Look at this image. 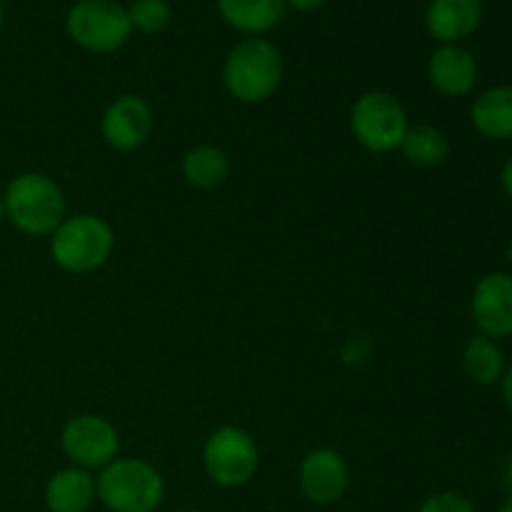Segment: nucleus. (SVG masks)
Here are the masks:
<instances>
[{"mask_svg":"<svg viewBox=\"0 0 512 512\" xmlns=\"http://www.w3.org/2000/svg\"><path fill=\"white\" fill-rule=\"evenodd\" d=\"M5 220L30 238H50L65 220L63 188L45 173H20L5 185Z\"/></svg>","mask_w":512,"mask_h":512,"instance_id":"1","label":"nucleus"},{"mask_svg":"<svg viewBox=\"0 0 512 512\" xmlns=\"http://www.w3.org/2000/svg\"><path fill=\"white\" fill-rule=\"evenodd\" d=\"M115 248V233L100 215H65L50 235V258L60 270L88 275L103 268Z\"/></svg>","mask_w":512,"mask_h":512,"instance_id":"2","label":"nucleus"},{"mask_svg":"<svg viewBox=\"0 0 512 512\" xmlns=\"http://www.w3.org/2000/svg\"><path fill=\"white\" fill-rule=\"evenodd\" d=\"M283 80L280 50L265 38H245L235 45L223 63L225 90L240 103H263Z\"/></svg>","mask_w":512,"mask_h":512,"instance_id":"3","label":"nucleus"},{"mask_svg":"<svg viewBox=\"0 0 512 512\" xmlns=\"http://www.w3.org/2000/svg\"><path fill=\"white\" fill-rule=\"evenodd\" d=\"M98 500L110 512H155L165 500V480L140 458H115L95 478Z\"/></svg>","mask_w":512,"mask_h":512,"instance_id":"4","label":"nucleus"},{"mask_svg":"<svg viewBox=\"0 0 512 512\" xmlns=\"http://www.w3.org/2000/svg\"><path fill=\"white\" fill-rule=\"evenodd\" d=\"M408 128L403 103L385 90H368L350 108V133L370 153L398 150Z\"/></svg>","mask_w":512,"mask_h":512,"instance_id":"5","label":"nucleus"},{"mask_svg":"<svg viewBox=\"0 0 512 512\" xmlns=\"http://www.w3.org/2000/svg\"><path fill=\"white\" fill-rule=\"evenodd\" d=\"M65 30L70 40L95 55H108L128 43V8L115 0H78L65 15Z\"/></svg>","mask_w":512,"mask_h":512,"instance_id":"6","label":"nucleus"},{"mask_svg":"<svg viewBox=\"0 0 512 512\" xmlns=\"http://www.w3.org/2000/svg\"><path fill=\"white\" fill-rule=\"evenodd\" d=\"M258 445L248 430L223 425L213 430L203 445V468L220 488H243L258 473Z\"/></svg>","mask_w":512,"mask_h":512,"instance_id":"7","label":"nucleus"},{"mask_svg":"<svg viewBox=\"0 0 512 512\" xmlns=\"http://www.w3.org/2000/svg\"><path fill=\"white\" fill-rule=\"evenodd\" d=\"M60 448L75 468L103 470L120 453V433L108 418L83 413L70 418L60 430Z\"/></svg>","mask_w":512,"mask_h":512,"instance_id":"8","label":"nucleus"},{"mask_svg":"<svg viewBox=\"0 0 512 512\" xmlns=\"http://www.w3.org/2000/svg\"><path fill=\"white\" fill-rule=\"evenodd\" d=\"M100 133L118 153L143 148L153 133V108L140 95H120L105 108Z\"/></svg>","mask_w":512,"mask_h":512,"instance_id":"9","label":"nucleus"},{"mask_svg":"<svg viewBox=\"0 0 512 512\" xmlns=\"http://www.w3.org/2000/svg\"><path fill=\"white\" fill-rule=\"evenodd\" d=\"M350 485V470L343 455L330 448H315L298 468V488L313 505H335Z\"/></svg>","mask_w":512,"mask_h":512,"instance_id":"10","label":"nucleus"},{"mask_svg":"<svg viewBox=\"0 0 512 512\" xmlns=\"http://www.w3.org/2000/svg\"><path fill=\"white\" fill-rule=\"evenodd\" d=\"M470 313L480 335L490 340H503L512 335V275L495 273L483 275L473 290Z\"/></svg>","mask_w":512,"mask_h":512,"instance_id":"11","label":"nucleus"},{"mask_svg":"<svg viewBox=\"0 0 512 512\" xmlns=\"http://www.w3.org/2000/svg\"><path fill=\"white\" fill-rule=\"evenodd\" d=\"M428 78L445 98H465L478 83V60L463 45H440L428 60Z\"/></svg>","mask_w":512,"mask_h":512,"instance_id":"12","label":"nucleus"},{"mask_svg":"<svg viewBox=\"0 0 512 512\" xmlns=\"http://www.w3.org/2000/svg\"><path fill=\"white\" fill-rule=\"evenodd\" d=\"M483 0H430L425 28L440 45H460L478 30Z\"/></svg>","mask_w":512,"mask_h":512,"instance_id":"13","label":"nucleus"},{"mask_svg":"<svg viewBox=\"0 0 512 512\" xmlns=\"http://www.w3.org/2000/svg\"><path fill=\"white\" fill-rule=\"evenodd\" d=\"M95 500L98 490L93 473L75 465L58 470L45 485V505L50 512H88Z\"/></svg>","mask_w":512,"mask_h":512,"instance_id":"14","label":"nucleus"},{"mask_svg":"<svg viewBox=\"0 0 512 512\" xmlns=\"http://www.w3.org/2000/svg\"><path fill=\"white\" fill-rule=\"evenodd\" d=\"M470 120L483 138L512 140V85H493L475 98Z\"/></svg>","mask_w":512,"mask_h":512,"instance_id":"15","label":"nucleus"},{"mask_svg":"<svg viewBox=\"0 0 512 512\" xmlns=\"http://www.w3.org/2000/svg\"><path fill=\"white\" fill-rule=\"evenodd\" d=\"M218 10L230 28L260 38L283 20L285 0H218Z\"/></svg>","mask_w":512,"mask_h":512,"instance_id":"16","label":"nucleus"},{"mask_svg":"<svg viewBox=\"0 0 512 512\" xmlns=\"http://www.w3.org/2000/svg\"><path fill=\"white\" fill-rule=\"evenodd\" d=\"M398 150L415 168H438V165L448 160L450 143L448 135L440 128L430 123H418L410 125Z\"/></svg>","mask_w":512,"mask_h":512,"instance_id":"17","label":"nucleus"},{"mask_svg":"<svg viewBox=\"0 0 512 512\" xmlns=\"http://www.w3.org/2000/svg\"><path fill=\"white\" fill-rule=\"evenodd\" d=\"M230 175V160L225 150L215 145H195L183 155V178L198 190H213Z\"/></svg>","mask_w":512,"mask_h":512,"instance_id":"18","label":"nucleus"},{"mask_svg":"<svg viewBox=\"0 0 512 512\" xmlns=\"http://www.w3.org/2000/svg\"><path fill=\"white\" fill-rule=\"evenodd\" d=\"M463 368L475 385L488 388V385L500 383V378H503L508 365H505V355L503 350H500L498 340H490L478 333L468 340V345H465Z\"/></svg>","mask_w":512,"mask_h":512,"instance_id":"19","label":"nucleus"},{"mask_svg":"<svg viewBox=\"0 0 512 512\" xmlns=\"http://www.w3.org/2000/svg\"><path fill=\"white\" fill-rule=\"evenodd\" d=\"M130 28L145 35L163 33L173 20V8L168 0H133L128 8Z\"/></svg>","mask_w":512,"mask_h":512,"instance_id":"20","label":"nucleus"},{"mask_svg":"<svg viewBox=\"0 0 512 512\" xmlns=\"http://www.w3.org/2000/svg\"><path fill=\"white\" fill-rule=\"evenodd\" d=\"M418 512H478L475 505L470 503L465 495L453 493V490H445V493H435L430 498L423 500Z\"/></svg>","mask_w":512,"mask_h":512,"instance_id":"21","label":"nucleus"},{"mask_svg":"<svg viewBox=\"0 0 512 512\" xmlns=\"http://www.w3.org/2000/svg\"><path fill=\"white\" fill-rule=\"evenodd\" d=\"M500 395H503L505 408H508L512 413V365L505 368L503 378H500Z\"/></svg>","mask_w":512,"mask_h":512,"instance_id":"22","label":"nucleus"},{"mask_svg":"<svg viewBox=\"0 0 512 512\" xmlns=\"http://www.w3.org/2000/svg\"><path fill=\"white\" fill-rule=\"evenodd\" d=\"M325 0H285V5L300 10V13H310V10H318Z\"/></svg>","mask_w":512,"mask_h":512,"instance_id":"23","label":"nucleus"},{"mask_svg":"<svg viewBox=\"0 0 512 512\" xmlns=\"http://www.w3.org/2000/svg\"><path fill=\"white\" fill-rule=\"evenodd\" d=\"M500 183H503V190L508 193V198H512V155L505 160L503 170H500Z\"/></svg>","mask_w":512,"mask_h":512,"instance_id":"24","label":"nucleus"},{"mask_svg":"<svg viewBox=\"0 0 512 512\" xmlns=\"http://www.w3.org/2000/svg\"><path fill=\"white\" fill-rule=\"evenodd\" d=\"M505 485H508V493H512V458L505 465Z\"/></svg>","mask_w":512,"mask_h":512,"instance_id":"25","label":"nucleus"},{"mask_svg":"<svg viewBox=\"0 0 512 512\" xmlns=\"http://www.w3.org/2000/svg\"><path fill=\"white\" fill-rule=\"evenodd\" d=\"M498 512H512V493H508V498L500 503V510Z\"/></svg>","mask_w":512,"mask_h":512,"instance_id":"26","label":"nucleus"},{"mask_svg":"<svg viewBox=\"0 0 512 512\" xmlns=\"http://www.w3.org/2000/svg\"><path fill=\"white\" fill-rule=\"evenodd\" d=\"M3 23H5V5L3 0H0V28H3Z\"/></svg>","mask_w":512,"mask_h":512,"instance_id":"27","label":"nucleus"},{"mask_svg":"<svg viewBox=\"0 0 512 512\" xmlns=\"http://www.w3.org/2000/svg\"><path fill=\"white\" fill-rule=\"evenodd\" d=\"M5 220V203H3V195H0V223Z\"/></svg>","mask_w":512,"mask_h":512,"instance_id":"28","label":"nucleus"},{"mask_svg":"<svg viewBox=\"0 0 512 512\" xmlns=\"http://www.w3.org/2000/svg\"><path fill=\"white\" fill-rule=\"evenodd\" d=\"M505 255H508V263L512 265V243L508 245V250H505Z\"/></svg>","mask_w":512,"mask_h":512,"instance_id":"29","label":"nucleus"},{"mask_svg":"<svg viewBox=\"0 0 512 512\" xmlns=\"http://www.w3.org/2000/svg\"><path fill=\"white\" fill-rule=\"evenodd\" d=\"M178 512H198L195 508H183V510H178Z\"/></svg>","mask_w":512,"mask_h":512,"instance_id":"30","label":"nucleus"}]
</instances>
